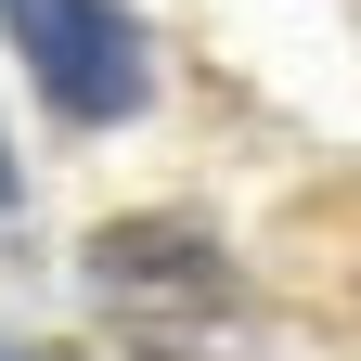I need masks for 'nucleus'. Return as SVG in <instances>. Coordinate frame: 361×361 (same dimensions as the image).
I'll use <instances>...</instances> for the list:
<instances>
[{
  "label": "nucleus",
  "instance_id": "nucleus-1",
  "mask_svg": "<svg viewBox=\"0 0 361 361\" xmlns=\"http://www.w3.org/2000/svg\"><path fill=\"white\" fill-rule=\"evenodd\" d=\"M0 26H13V52L39 65L65 116H129L142 104V39H129L116 0H0Z\"/></svg>",
  "mask_w": 361,
  "mask_h": 361
},
{
  "label": "nucleus",
  "instance_id": "nucleus-2",
  "mask_svg": "<svg viewBox=\"0 0 361 361\" xmlns=\"http://www.w3.org/2000/svg\"><path fill=\"white\" fill-rule=\"evenodd\" d=\"M0 194H13V168H0Z\"/></svg>",
  "mask_w": 361,
  "mask_h": 361
}]
</instances>
